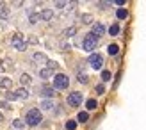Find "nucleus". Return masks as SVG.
Segmentation results:
<instances>
[{
  "label": "nucleus",
  "mask_w": 146,
  "mask_h": 130,
  "mask_svg": "<svg viewBox=\"0 0 146 130\" xmlns=\"http://www.w3.org/2000/svg\"><path fill=\"white\" fill-rule=\"evenodd\" d=\"M43 121V112L39 109H31L27 112V116H25V123L29 127H38L39 123Z\"/></svg>",
  "instance_id": "1"
},
{
  "label": "nucleus",
  "mask_w": 146,
  "mask_h": 130,
  "mask_svg": "<svg viewBox=\"0 0 146 130\" xmlns=\"http://www.w3.org/2000/svg\"><path fill=\"white\" fill-rule=\"evenodd\" d=\"M52 88H54L55 91H64V89H68V88H70V77L64 75V73H57V75L54 77Z\"/></svg>",
  "instance_id": "2"
},
{
  "label": "nucleus",
  "mask_w": 146,
  "mask_h": 130,
  "mask_svg": "<svg viewBox=\"0 0 146 130\" xmlns=\"http://www.w3.org/2000/svg\"><path fill=\"white\" fill-rule=\"evenodd\" d=\"M98 38H96V36H94V34H86L84 36V39H82V48L86 50V52H93V50L94 48H96L98 46Z\"/></svg>",
  "instance_id": "3"
},
{
  "label": "nucleus",
  "mask_w": 146,
  "mask_h": 130,
  "mask_svg": "<svg viewBox=\"0 0 146 130\" xmlns=\"http://www.w3.org/2000/svg\"><path fill=\"white\" fill-rule=\"evenodd\" d=\"M89 66L93 68V70H102V66H104V55L102 54H96V52H93L91 55H89Z\"/></svg>",
  "instance_id": "4"
},
{
  "label": "nucleus",
  "mask_w": 146,
  "mask_h": 130,
  "mask_svg": "<svg viewBox=\"0 0 146 130\" xmlns=\"http://www.w3.org/2000/svg\"><path fill=\"white\" fill-rule=\"evenodd\" d=\"M82 102H84V96H82V93H78V91L70 93L68 98H66V103H68L70 107H78Z\"/></svg>",
  "instance_id": "5"
},
{
  "label": "nucleus",
  "mask_w": 146,
  "mask_h": 130,
  "mask_svg": "<svg viewBox=\"0 0 146 130\" xmlns=\"http://www.w3.org/2000/svg\"><path fill=\"white\" fill-rule=\"evenodd\" d=\"M105 32H107V29H105V25H104V23H93L91 34H94L98 39H100V38H102V36H104Z\"/></svg>",
  "instance_id": "6"
},
{
  "label": "nucleus",
  "mask_w": 146,
  "mask_h": 130,
  "mask_svg": "<svg viewBox=\"0 0 146 130\" xmlns=\"http://www.w3.org/2000/svg\"><path fill=\"white\" fill-rule=\"evenodd\" d=\"M41 96H45V100H52L55 96V89L52 86H43L41 88Z\"/></svg>",
  "instance_id": "7"
},
{
  "label": "nucleus",
  "mask_w": 146,
  "mask_h": 130,
  "mask_svg": "<svg viewBox=\"0 0 146 130\" xmlns=\"http://www.w3.org/2000/svg\"><path fill=\"white\" fill-rule=\"evenodd\" d=\"M13 95H14V98H16V100H27L29 96H31V93H29L27 88H18Z\"/></svg>",
  "instance_id": "8"
},
{
  "label": "nucleus",
  "mask_w": 146,
  "mask_h": 130,
  "mask_svg": "<svg viewBox=\"0 0 146 130\" xmlns=\"http://www.w3.org/2000/svg\"><path fill=\"white\" fill-rule=\"evenodd\" d=\"M52 18H54V11L52 9H43L39 13V20H43V21H50Z\"/></svg>",
  "instance_id": "9"
},
{
  "label": "nucleus",
  "mask_w": 146,
  "mask_h": 130,
  "mask_svg": "<svg viewBox=\"0 0 146 130\" xmlns=\"http://www.w3.org/2000/svg\"><path fill=\"white\" fill-rule=\"evenodd\" d=\"M54 109H55V103L52 100H43L41 102V109L39 111H54Z\"/></svg>",
  "instance_id": "10"
},
{
  "label": "nucleus",
  "mask_w": 146,
  "mask_h": 130,
  "mask_svg": "<svg viewBox=\"0 0 146 130\" xmlns=\"http://www.w3.org/2000/svg\"><path fill=\"white\" fill-rule=\"evenodd\" d=\"M87 121H89V112H87V111L78 112V116H77V123H87Z\"/></svg>",
  "instance_id": "11"
},
{
  "label": "nucleus",
  "mask_w": 146,
  "mask_h": 130,
  "mask_svg": "<svg viewBox=\"0 0 146 130\" xmlns=\"http://www.w3.org/2000/svg\"><path fill=\"white\" fill-rule=\"evenodd\" d=\"M38 20H39V13L29 11V21H31V25H36V23H38Z\"/></svg>",
  "instance_id": "12"
},
{
  "label": "nucleus",
  "mask_w": 146,
  "mask_h": 130,
  "mask_svg": "<svg viewBox=\"0 0 146 130\" xmlns=\"http://www.w3.org/2000/svg\"><path fill=\"white\" fill-rule=\"evenodd\" d=\"M38 75H39V78H43V80H46V78H50V77H52V71H50L48 68H43V70H39V71H38Z\"/></svg>",
  "instance_id": "13"
},
{
  "label": "nucleus",
  "mask_w": 146,
  "mask_h": 130,
  "mask_svg": "<svg viewBox=\"0 0 146 130\" xmlns=\"http://www.w3.org/2000/svg\"><path fill=\"white\" fill-rule=\"evenodd\" d=\"M32 61H36V62H46L48 59H46V55H45V54H41V52H36V54L32 55Z\"/></svg>",
  "instance_id": "14"
},
{
  "label": "nucleus",
  "mask_w": 146,
  "mask_h": 130,
  "mask_svg": "<svg viewBox=\"0 0 146 130\" xmlns=\"http://www.w3.org/2000/svg\"><path fill=\"white\" fill-rule=\"evenodd\" d=\"M32 82V78H31V75H27V73H23V75H20V84L21 86H29Z\"/></svg>",
  "instance_id": "15"
},
{
  "label": "nucleus",
  "mask_w": 146,
  "mask_h": 130,
  "mask_svg": "<svg viewBox=\"0 0 146 130\" xmlns=\"http://www.w3.org/2000/svg\"><path fill=\"white\" fill-rule=\"evenodd\" d=\"M107 52H109V55H118L119 54V46L118 45H109V48H107Z\"/></svg>",
  "instance_id": "16"
},
{
  "label": "nucleus",
  "mask_w": 146,
  "mask_h": 130,
  "mask_svg": "<svg viewBox=\"0 0 146 130\" xmlns=\"http://www.w3.org/2000/svg\"><path fill=\"white\" fill-rule=\"evenodd\" d=\"M116 16H118V20H125V18L128 16V11L123 9V7H119V9L116 11Z\"/></svg>",
  "instance_id": "17"
},
{
  "label": "nucleus",
  "mask_w": 146,
  "mask_h": 130,
  "mask_svg": "<svg viewBox=\"0 0 146 130\" xmlns=\"http://www.w3.org/2000/svg\"><path fill=\"white\" fill-rule=\"evenodd\" d=\"M86 107H87V112H89V111H94V109L98 107V102H96V100H87V102H86Z\"/></svg>",
  "instance_id": "18"
},
{
  "label": "nucleus",
  "mask_w": 146,
  "mask_h": 130,
  "mask_svg": "<svg viewBox=\"0 0 146 130\" xmlns=\"http://www.w3.org/2000/svg\"><path fill=\"white\" fill-rule=\"evenodd\" d=\"M77 119H68L66 121V125H64V127H66V130H77Z\"/></svg>",
  "instance_id": "19"
},
{
  "label": "nucleus",
  "mask_w": 146,
  "mask_h": 130,
  "mask_svg": "<svg viewBox=\"0 0 146 130\" xmlns=\"http://www.w3.org/2000/svg\"><path fill=\"white\" fill-rule=\"evenodd\" d=\"M77 80H78L80 84H87V82H89V78H87V75H86V73L78 71V73H77Z\"/></svg>",
  "instance_id": "20"
},
{
  "label": "nucleus",
  "mask_w": 146,
  "mask_h": 130,
  "mask_svg": "<svg viewBox=\"0 0 146 130\" xmlns=\"http://www.w3.org/2000/svg\"><path fill=\"white\" fill-rule=\"evenodd\" d=\"M13 127L16 128V130H23L25 128V121L23 119H14L13 121Z\"/></svg>",
  "instance_id": "21"
},
{
  "label": "nucleus",
  "mask_w": 146,
  "mask_h": 130,
  "mask_svg": "<svg viewBox=\"0 0 146 130\" xmlns=\"http://www.w3.org/2000/svg\"><path fill=\"white\" fill-rule=\"evenodd\" d=\"M109 34H111V36H118L119 34V25L118 23L111 25V27H109Z\"/></svg>",
  "instance_id": "22"
},
{
  "label": "nucleus",
  "mask_w": 146,
  "mask_h": 130,
  "mask_svg": "<svg viewBox=\"0 0 146 130\" xmlns=\"http://www.w3.org/2000/svg\"><path fill=\"white\" fill-rule=\"evenodd\" d=\"M111 78H112V73H111L109 70H104V71H102V80H104V82H109Z\"/></svg>",
  "instance_id": "23"
},
{
  "label": "nucleus",
  "mask_w": 146,
  "mask_h": 130,
  "mask_svg": "<svg viewBox=\"0 0 146 130\" xmlns=\"http://www.w3.org/2000/svg\"><path fill=\"white\" fill-rule=\"evenodd\" d=\"M14 48H16V50H20V52H23V50L27 48V41H23V39H21V41H18L16 45H14Z\"/></svg>",
  "instance_id": "24"
},
{
  "label": "nucleus",
  "mask_w": 146,
  "mask_h": 130,
  "mask_svg": "<svg viewBox=\"0 0 146 130\" xmlns=\"http://www.w3.org/2000/svg\"><path fill=\"white\" fill-rule=\"evenodd\" d=\"M11 78H2V80H0V86H2V88H11Z\"/></svg>",
  "instance_id": "25"
},
{
  "label": "nucleus",
  "mask_w": 146,
  "mask_h": 130,
  "mask_svg": "<svg viewBox=\"0 0 146 130\" xmlns=\"http://www.w3.org/2000/svg\"><path fill=\"white\" fill-rule=\"evenodd\" d=\"M94 91H96L98 95H104V93H105V86L104 84H98L96 88H94Z\"/></svg>",
  "instance_id": "26"
},
{
  "label": "nucleus",
  "mask_w": 146,
  "mask_h": 130,
  "mask_svg": "<svg viewBox=\"0 0 146 130\" xmlns=\"http://www.w3.org/2000/svg\"><path fill=\"white\" fill-rule=\"evenodd\" d=\"M7 16H9V14H7V11L4 9V4H0V18H7Z\"/></svg>",
  "instance_id": "27"
},
{
  "label": "nucleus",
  "mask_w": 146,
  "mask_h": 130,
  "mask_svg": "<svg viewBox=\"0 0 146 130\" xmlns=\"http://www.w3.org/2000/svg\"><path fill=\"white\" fill-rule=\"evenodd\" d=\"M77 32V29L75 27H70V29H66V31H64V36H73Z\"/></svg>",
  "instance_id": "28"
},
{
  "label": "nucleus",
  "mask_w": 146,
  "mask_h": 130,
  "mask_svg": "<svg viewBox=\"0 0 146 130\" xmlns=\"http://www.w3.org/2000/svg\"><path fill=\"white\" fill-rule=\"evenodd\" d=\"M82 21H84V23H91V21H93V16H91V14H84V16H82Z\"/></svg>",
  "instance_id": "29"
},
{
  "label": "nucleus",
  "mask_w": 146,
  "mask_h": 130,
  "mask_svg": "<svg viewBox=\"0 0 146 130\" xmlns=\"http://www.w3.org/2000/svg\"><path fill=\"white\" fill-rule=\"evenodd\" d=\"M70 4L68 2H55V7H57V9H64V7H68Z\"/></svg>",
  "instance_id": "30"
},
{
  "label": "nucleus",
  "mask_w": 146,
  "mask_h": 130,
  "mask_svg": "<svg viewBox=\"0 0 146 130\" xmlns=\"http://www.w3.org/2000/svg\"><path fill=\"white\" fill-rule=\"evenodd\" d=\"M96 5L100 7V9H107V7H111V2H98Z\"/></svg>",
  "instance_id": "31"
},
{
  "label": "nucleus",
  "mask_w": 146,
  "mask_h": 130,
  "mask_svg": "<svg viewBox=\"0 0 146 130\" xmlns=\"http://www.w3.org/2000/svg\"><path fill=\"white\" fill-rule=\"evenodd\" d=\"M46 64H48V70L52 71L54 68H57V62H54V61H46Z\"/></svg>",
  "instance_id": "32"
},
{
  "label": "nucleus",
  "mask_w": 146,
  "mask_h": 130,
  "mask_svg": "<svg viewBox=\"0 0 146 130\" xmlns=\"http://www.w3.org/2000/svg\"><path fill=\"white\" fill-rule=\"evenodd\" d=\"M29 43H32V45H36V43H38V38H34V36H32V38H29Z\"/></svg>",
  "instance_id": "33"
},
{
  "label": "nucleus",
  "mask_w": 146,
  "mask_h": 130,
  "mask_svg": "<svg viewBox=\"0 0 146 130\" xmlns=\"http://www.w3.org/2000/svg\"><path fill=\"white\" fill-rule=\"evenodd\" d=\"M114 4H116V5H119V7H121V5H125V0H116V2H114Z\"/></svg>",
  "instance_id": "34"
},
{
  "label": "nucleus",
  "mask_w": 146,
  "mask_h": 130,
  "mask_svg": "<svg viewBox=\"0 0 146 130\" xmlns=\"http://www.w3.org/2000/svg\"><path fill=\"white\" fill-rule=\"evenodd\" d=\"M7 100H16V98H14L13 93H7Z\"/></svg>",
  "instance_id": "35"
},
{
  "label": "nucleus",
  "mask_w": 146,
  "mask_h": 130,
  "mask_svg": "<svg viewBox=\"0 0 146 130\" xmlns=\"http://www.w3.org/2000/svg\"><path fill=\"white\" fill-rule=\"evenodd\" d=\"M4 119V116H2V112H0V121H2Z\"/></svg>",
  "instance_id": "36"
},
{
  "label": "nucleus",
  "mask_w": 146,
  "mask_h": 130,
  "mask_svg": "<svg viewBox=\"0 0 146 130\" xmlns=\"http://www.w3.org/2000/svg\"><path fill=\"white\" fill-rule=\"evenodd\" d=\"M0 71H4V68H2V66H0Z\"/></svg>",
  "instance_id": "37"
}]
</instances>
